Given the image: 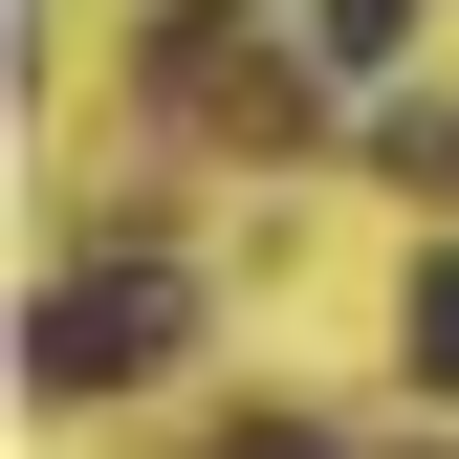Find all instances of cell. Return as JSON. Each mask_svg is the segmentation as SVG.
I'll return each instance as SVG.
<instances>
[{"instance_id":"1","label":"cell","mask_w":459,"mask_h":459,"mask_svg":"<svg viewBox=\"0 0 459 459\" xmlns=\"http://www.w3.org/2000/svg\"><path fill=\"white\" fill-rule=\"evenodd\" d=\"M153 351H176V284H153V263H109V284H44V328H22V372H44V394H132Z\"/></svg>"},{"instance_id":"2","label":"cell","mask_w":459,"mask_h":459,"mask_svg":"<svg viewBox=\"0 0 459 459\" xmlns=\"http://www.w3.org/2000/svg\"><path fill=\"white\" fill-rule=\"evenodd\" d=\"M394 351H416V394H459V263H416V307H394Z\"/></svg>"},{"instance_id":"3","label":"cell","mask_w":459,"mask_h":459,"mask_svg":"<svg viewBox=\"0 0 459 459\" xmlns=\"http://www.w3.org/2000/svg\"><path fill=\"white\" fill-rule=\"evenodd\" d=\"M416 44V0H328V66H394Z\"/></svg>"},{"instance_id":"4","label":"cell","mask_w":459,"mask_h":459,"mask_svg":"<svg viewBox=\"0 0 459 459\" xmlns=\"http://www.w3.org/2000/svg\"><path fill=\"white\" fill-rule=\"evenodd\" d=\"M219 459H328V437H219Z\"/></svg>"}]
</instances>
